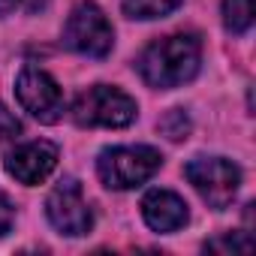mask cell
I'll return each instance as SVG.
<instances>
[{
	"instance_id": "1",
	"label": "cell",
	"mask_w": 256,
	"mask_h": 256,
	"mask_svg": "<svg viewBox=\"0 0 256 256\" xmlns=\"http://www.w3.org/2000/svg\"><path fill=\"white\" fill-rule=\"evenodd\" d=\"M202 42L193 34H172L151 42L139 58V76L151 88H178L199 72Z\"/></svg>"
},
{
	"instance_id": "2",
	"label": "cell",
	"mask_w": 256,
	"mask_h": 256,
	"mask_svg": "<svg viewBox=\"0 0 256 256\" xmlns=\"http://www.w3.org/2000/svg\"><path fill=\"white\" fill-rule=\"evenodd\" d=\"M163 166V154L151 145L133 148H106L96 160V175L108 190H133L157 175Z\"/></svg>"
},
{
	"instance_id": "3",
	"label": "cell",
	"mask_w": 256,
	"mask_h": 256,
	"mask_svg": "<svg viewBox=\"0 0 256 256\" xmlns=\"http://www.w3.org/2000/svg\"><path fill=\"white\" fill-rule=\"evenodd\" d=\"M139 114V106L130 94H124L118 88L108 84H94L84 94H78L76 106H72V118L78 126H130Z\"/></svg>"
},
{
	"instance_id": "4",
	"label": "cell",
	"mask_w": 256,
	"mask_h": 256,
	"mask_svg": "<svg viewBox=\"0 0 256 256\" xmlns=\"http://www.w3.org/2000/svg\"><path fill=\"white\" fill-rule=\"evenodd\" d=\"M184 175L196 187V193L217 211L235 199L241 184V169L226 157H193L184 166Z\"/></svg>"
},
{
	"instance_id": "5",
	"label": "cell",
	"mask_w": 256,
	"mask_h": 256,
	"mask_svg": "<svg viewBox=\"0 0 256 256\" xmlns=\"http://www.w3.org/2000/svg\"><path fill=\"white\" fill-rule=\"evenodd\" d=\"M64 42L84 58H106L114 46V30L96 4H78L66 18Z\"/></svg>"
},
{
	"instance_id": "6",
	"label": "cell",
	"mask_w": 256,
	"mask_h": 256,
	"mask_svg": "<svg viewBox=\"0 0 256 256\" xmlns=\"http://www.w3.org/2000/svg\"><path fill=\"white\" fill-rule=\"evenodd\" d=\"M16 96L42 124H54L64 114V90L46 70H40L34 64L22 66V72L16 78Z\"/></svg>"
},
{
	"instance_id": "7",
	"label": "cell",
	"mask_w": 256,
	"mask_h": 256,
	"mask_svg": "<svg viewBox=\"0 0 256 256\" xmlns=\"http://www.w3.org/2000/svg\"><path fill=\"white\" fill-rule=\"evenodd\" d=\"M46 214H48L52 226H54L60 235H70V238L84 235V232H90V226H94V214H90V208H88V202H84L82 187H78L76 178H64V181L48 193V199H46Z\"/></svg>"
},
{
	"instance_id": "8",
	"label": "cell",
	"mask_w": 256,
	"mask_h": 256,
	"mask_svg": "<svg viewBox=\"0 0 256 256\" xmlns=\"http://www.w3.org/2000/svg\"><path fill=\"white\" fill-rule=\"evenodd\" d=\"M4 166H6V172H10L16 181H22V184H28V187L42 184V181L54 172V166H58V145H52V142H46V139L24 142V145H18L16 151H10V157H6Z\"/></svg>"
},
{
	"instance_id": "9",
	"label": "cell",
	"mask_w": 256,
	"mask_h": 256,
	"mask_svg": "<svg viewBox=\"0 0 256 256\" xmlns=\"http://www.w3.org/2000/svg\"><path fill=\"white\" fill-rule=\"evenodd\" d=\"M142 217L154 232H175L187 223V202L172 190H148L142 199Z\"/></svg>"
},
{
	"instance_id": "10",
	"label": "cell",
	"mask_w": 256,
	"mask_h": 256,
	"mask_svg": "<svg viewBox=\"0 0 256 256\" xmlns=\"http://www.w3.org/2000/svg\"><path fill=\"white\" fill-rule=\"evenodd\" d=\"M120 6H124V16L148 22V18H163L175 12L181 6V0H120Z\"/></svg>"
},
{
	"instance_id": "11",
	"label": "cell",
	"mask_w": 256,
	"mask_h": 256,
	"mask_svg": "<svg viewBox=\"0 0 256 256\" xmlns=\"http://www.w3.org/2000/svg\"><path fill=\"white\" fill-rule=\"evenodd\" d=\"M223 24L235 36L247 34L253 24V0H223Z\"/></svg>"
},
{
	"instance_id": "12",
	"label": "cell",
	"mask_w": 256,
	"mask_h": 256,
	"mask_svg": "<svg viewBox=\"0 0 256 256\" xmlns=\"http://www.w3.org/2000/svg\"><path fill=\"white\" fill-rule=\"evenodd\" d=\"M160 130H163L172 142H181V139H187V133H190V118L184 114V108H172V112H166V114L160 118Z\"/></svg>"
},
{
	"instance_id": "13",
	"label": "cell",
	"mask_w": 256,
	"mask_h": 256,
	"mask_svg": "<svg viewBox=\"0 0 256 256\" xmlns=\"http://www.w3.org/2000/svg\"><path fill=\"white\" fill-rule=\"evenodd\" d=\"M250 247H253V241H250L244 232L223 235V238H214V241H208V244H205V250H220V253H235V250L250 253Z\"/></svg>"
},
{
	"instance_id": "14",
	"label": "cell",
	"mask_w": 256,
	"mask_h": 256,
	"mask_svg": "<svg viewBox=\"0 0 256 256\" xmlns=\"http://www.w3.org/2000/svg\"><path fill=\"white\" fill-rule=\"evenodd\" d=\"M48 6V0H0V16H12L16 10L24 12H42Z\"/></svg>"
},
{
	"instance_id": "15",
	"label": "cell",
	"mask_w": 256,
	"mask_h": 256,
	"mask_svg": "<svg viewBox=\"0 0 256 256\" xmlns=\"http://www.w3.org/2000/svg\"><path fill=\"white\" fill-rule=\"evenodd\" d=\"M18 133H22V120L0 102V142H4V139H16Z\"/></svg>"
},
{
	"instance_id": "16",
	"label": "cell",
	"mask_w": 256,
	"mask_h": 256,
	"mask_svg": "<svg viewBox=\"0 0 256 256\" xmlns=\"http://www.w3.org/2000/svg\"><path fill=\"white\" fill-rule=\"evenodd\" d=\"M16 223V205L10 202V196L0 190V235H6Z\"/></svg>"
}]
</instances>
